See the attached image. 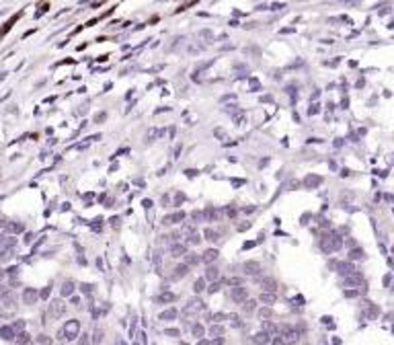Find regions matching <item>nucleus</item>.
Returning <instances> with one entry per match:
<instances>
[{
    "instance_id": "nucleus-1",
    "label": "nucleus",
    "mask_w": 394,
    "mask_h": 345,
    "mask_svg": "<svg viewBox=\"0 0 394 345\" xmlns=\"http://www.w3.org/2000/svg\"><path fill=\"white\" fill-rule=\"evenodd\" d=\"M341 245H343V241H341V236H339V234H328V232H326V234L320 236V251L326 253V255L339 251Z\"/></svg>"
},
{
    "instance_id": "nucleus-2",
    "label": "nucleus",
    "mask_w": 394,
    "mask_h": 345,
    "mask_svg": "<svg viewBox=\"0 0 394 345\" xmlns=\"http://www.w3.org/2000/svg\"><path fill=\"white\" fill-rule=\"evenodd\" d=\"M78 331H80V322L78 321H68L64 325V329L60 331V339H66V341H74L78 337Z\"/></svg>"
},
{
    "instance_id": "nucleus-3",
    "label": "nucleus",
    "mask_w": 394,
    "mask_h": 345,
    "mask_svg": "<svg viewBox=\"0 0 394 345\" xmlns=\"http://www.w3.org/2000/svg\"><path fill=\"white\" fill-rule=\"evenodd\" d=\"M246 296H248L246 288H240V286H234V288H232V292H230V298L234 300V302H238V304H242V302H244Z\"/></svg>"
},
{
    "instance_id": "nucleus-4",
    "label": "nucleus",
    "mask_w": 394,
    "mask_h": 345,
    "mask_svg": "<svg viewBox=\"0 0 394 345\" xmlns=\"http://www.w3.org/2000/svg\"><path fill=\"white\" fill-rule=\"evenodd\" d=\"M66 312V304H64L62 300H53L52 304H49V316L57 318V316H62Z\"/></svg>"
},
{
    "instance_id": "nucleus-5",
    "label": "nucleus",
    "mask_w": 394,
    "mask_h": 345,
    "mask_svg": "<svg viewBox=\"0 0 394 345\" xmlns=\"http://www.w3.org/2000/svg\"><path fill=\"white\" fill-rule=\"evenodd\" d=\"M320 183H322V177H320V175H308V177H304V181H302V185L306 187V189H316Z\"/></svg>"
},
{
    "instance_id": "nucleus-6",
    "label": "nucleus",
    "mask_w": 394,
    "mask_h": 345,
    "mask_svg": "<svg viewBox=\"0 0 394 345\" xmlns=\"http://www.w3.org/2000/svg\"><path fill=\"white\" fill-rule=\"evenodd\" d=\"M244 273L246 275H259V273H261V263H259V261H246L244 263Z\"/></svg>"
},
{
    "instance_id": "nucleus-7",
    "label": "nucleus",
    "mask_w": 394,
    "mask_h": 345,
    "mask_svg": "<svg viewBox=\"0 0 394 345\" xmlns=\"http://www.w3.org/2000/svg\"><path fill=\"white\" fill-rule=\"evenodd\" d=\"M333 269H337L341 275H351L353 273V265L351 263H331Z\"/></svg>"
},
{
    "instance_id": "nucleus-8",
    "label": "nucleus",
    "mask_w": 394,
    "mask_h": 345,
    "mask_svg": "<svg viewBox=\"0 0 394 345\" xmlns=\"http://www.w3.org/2000/svg\"><path fill=\"white\" fill-rule=\"evenodd\" d=\"M177 300V296L172 292H162L156 296V304H171V302H175Z\"/></svg>"
},
{
    "instance_id": "nucleus-9",
    "label": "nucleus",
    "mask_w": 394,
    "mask_h": 345,
    "mask_svg": "<svg viewBox=\"0 0 394 345\" xmlns=\"http://www.w3.org/2000/svg\"><path fill=\"white\" fill-rule=\"evenodd\" d=\"M39 298V294L35 292L33 288H27V290H25L23 292V302L25 304H35V300Z\"/></svg>"
},
{
    "instance_id": "nucleus-10",
    "label": "nucleus",
    "mask_w": 394,
    "mask_h": 345,
    "mask_svg": "<svg viewBox=\"0 0 394 345\" xmlns=\"http://www.w3.org/2000/svg\"><path fill=\"white\" fill-rule=\"evenodd\" d=\"M187 271H189V265L187 263H181L179 267H175V273L171 275V279H172V282H177V279H181V277L187 275Z\"/></svg>"
},
{
    "instance_id": "nucleus-11",
    "label": "nucleus",
    "mask_w": 394,
    "mask_h": 345,
    "mask_svg": "<svg viewBox=\"0 0 394 345\" xmlns=\"http://www.w3.org/2000/svg\"><path fill=\"white\" fill-rule=\"evenodd\" d=\"M205 279L207 282H218L220 279V269H218L216 265H210L205 269Z\"/></svg>"
},
{
    "instance_id": "nucleus-12",
    "label": "nucleus",
    "mask_w": 394,
    "mask_h": 345,
    "mask_svg": "<svg viewBox=\"0 0 394 345\" xmlns=\"http://www.w3.org/2000/svg\"><path fill=\"white\" fill-rule=\"evenodd\" d=\"M216 259H218V251H216V249H207L205 253L201 255V261H203L205 265H211Z\"/></svg>"
},
{
    "instance_id": "nucleus-13",
    "label": "nucleus",
    "mask_w": 394,
    "mask_h": 345,
    "mask_svg": "<svg viewBox=\"0 0 394 345\" xmlns=\"http://www.w3.org/2000/svg\"><path fill=\"white\" fill-rule=\"evenodd\" d=\"M185 251H187V249H185V245H179V242H171V255H172L175 259L183 257V255H185Z\"/></svg>"
},
{
    "instance_id": "nucleus-14",
    "label": "nucleus",
    "mask_w": 394,
    "mask_h": 345,
    "mask_svg": "<svg viewBox=\"0 0 394 345\" xmlns=\"http://www.w3.org/2000/svg\"><path fill=\"white\" fill-rule=\"evenodd\" d=\"M261 288H263V292H275L277 290V283L271 277H265V279H261Z\"/></svg>"
},
{
    "instance_id": "nucleus-15",
    "label": "nucleus",
    "mask_w": 394,
    "mask_h": 345,
    "mask_svg": "<svg viewBox=\"0 0 394 345\" xmlns=\"http://www.w3.org/2000/svg\"><path fill=\"white\" fill-rule=\"evenodd\" d=\"M0 337L4 341H12L17 335H15V327H2L0 329Z\"/></svg>"
},
{
    "instance_id": "nucleus-16",
    "label": "nucleus",
    "mask_w": 394,
    "mask_h": 345,
    "mask_svg": "<svg viewBox=\"0 0 394 345\" xmlns=\"http://www.w3.org/2000/svg\"><path fill=\"white\" fill-rule=\"evenodd\" d=\"M175 318H177V308H168L158 314V321H175Z\"/></svg>"
},
{
    "instance_id": "nucleus-17",
    "label": "nucleus",
    "mask_w": 394,
    "mask_h": 345,
    "mask_svg": "<svg viewBox=\"0 0 394 345\" xmlns=\"http://www.w3.org/2000/svg\"><path fill=\"white\" fill-rule=\"evenodd\" d=\"M203 216H205V222H216L220 218V212L214 207H207V210H203Z\"/></svg>"
},
{
    "instance_id": "nucleus-18",
    "label": "nucleus",
    "mask_w": 394,
    "mask_h": 345,
    "mask_svg": "<svg viewBox=\"0 0 394 345\" xmlns=\"http://www.w3.org/2000/svg\"><path fill=\"white\" fill-rule=\"evenodd\" d=\"M259 300H261V302H265L267 306H271L275 300H277V296H275V292H263L261 296H259Z\"/></svg>"
},
{
    "instance_id": "nucleus-19",
    "label": "nucleus",
    "mask_w": 394,
    "mask_h": 345,
    "mask_svg": "<svg viewBox=\"0 0 394 345\" xmlns=\"http://www.w3.org/2000/svg\"><path fill=\"white\" fill-rule=\"evenodd\" d=\"M252 341L255 343H271V335L265 331V333H257L255 337H252Z\"/></svg>"
},
{
    "instance_id": "nucleus-20",
    "label": "nucleus",
    "mask_w": 394,
    "mask_h": 345,
    "mask_svg": "<svg viewBox=\"0 0 394 345\" xmlns=\"http://www.w3.org/2000/svg\"><path fill=\"white\" fill-rule=\"evenodd\" d=\"M205 283H207L205 275H203V277H199V279H197V282L193 283V292H195V294H201L203 290H205Z\"/></svg>"
},
{
    "instance_id": "nucleus-21",
    "label": "nucleus",
    "mask_w": 394,
    "mask_h": 345,
    "mask_svg": "<svg viewBox=\"0 0 394 345\" xmlns=\"http://www.w3.org/2000/svg\"><path fill=\"white\" fill-rule=\"evenodd\" d=\"M255 308H257V302H255V300H244V302H242V310H244L246 314H252Z\"/></svg>"
},
{
    "instance_id": "nucleus-22",
    "label": "nucleus",
    "mask_w": 394,
    "mask_h": 345,
    "mask_svg": "<svg viewBox=\"0 0 394 345\" xmlns=\"http://www.w3.org/2000/svg\"><path fill=\"white\" fill-rule=\"evenodd\" d=\"M72 294H74V282H64L62 296H72Z\"/></svg>"
},
{
    "instance_id": "nucleus-23",
    "label": "nucleus",
    "mask_w": 394,
    "mask_h": 345,
    "mask_svg": "<svg viewBox=\"0 0 394 345\" xmlns=\"http://www.w3.org/2000/svg\"><path fill=\"white\" fill-rule=\"evenodd\" d=\"M199 261H201V257H197V255H195V253H189L187 257H185V263H187L189 267H193V265H197V263H199Z\"/></svg>"
},
{
    "instance_id": "nucleus-24",
    "label": "nucleus",
    "mask_w": 394,
    "mask_h": 345,
    "mask_svg": "<svg viewBox=\"0 0 394 345\" xmlns=\"http://www.w3.org/2000/svg\"><path fill=\"white\" fill-rule=\"evenodd\" d=\"M203 236H205V241H211V242H216V241H220V234H218L216 230H210V228H207V230H205V234H203Z\"/></svg>"
},
{
    "instance_id": "nucleus-25",
    "label": "nucleus",
    "mask_w": 394,
    "mask_h": 345,
    "mask_svg": "<svg viewBox=\"0 0 394 345\" xmlns=\"http://www.w3.org/2000/svg\"><path fill=\"white\" fill-rule=\"evenodd\" d=\"M210 335H211V337H222V335H224V327H220V325H214V327H211V331H210Z\"/></svg>"
},
{
    "instance_id": "nucleus-26",
    "label": "nucleus",
    "mask_w": 394,
    "mask_h": 345,
    "mask_svg": "<svg viewBox=\"0 0 394 345\" xmlns=\"http://www.w3.org/2000/svg\"><path fill=\"white\" fill-rule=\"evenodd\" d=\"M191 333H193L195 337H199V335H203V325H199V322H195L193 327H191Z\"/></svg>"
},
{
    "instance_id": "nucleus-27",
    "label": "nucleus",
    "mask_w": 394,
    "mask_h": 345,
    "mask_svg": "<svg viewBox=\"0 0 394 345\" xmlns=\"http://www.w3.org/2000/svg\"><path fill=\"white\" fill-rule=\"evenodd\" d=\"M210 318H211L214 322H222V321H226V318H228V314H224V312H216V314H211Z\"/></svg>"
},
{
    "instance_id": "nucleus-28",
    "label": "nucleus",
    "mask_w": 394,
    "mask_h": 345,
    "mask_svg": "<svg viewBox=\"0 0 394 345\" xmlns=\"http://www.w3.org/2000/svg\"><path fill=\"white\" fill-rule=\"evenodd\" d=\"M15 341H17V343H29V341H31V337H29L27 333H19L17 337H15Z\"/></svg>"
},
{
    "instance_id": "nucleus-29",
    "label": "nucleus",
    "mask_w": 394,
    "mask_h": 345,
    "mask_svg": "<svg viewBox=\"0 0 394 345\" xmlns=\"http://www.w3.org/2000/svg\"><path fill=\"white\" fill-rule=\"evenodd\" d=\"M191 218H193L195 224H199V222H203V220H205V216H203V212H193V214H191Z\"/></svg>"
},
{
    "instance_id": "nucleus-30",
    "label": "nucleus",
    "mask_w": 394,
    "mask_h": 345,
    "mask_svg": "<svg viewBox=\"0 0 394 345\" xmlns=\"http://www.w3.org/2000/svg\"><path fill=\"white\" fill-rule=\"evenodd\" d=\"M164 134V130H150L148 132V140H154V138H160Z\"/></svg>"
},
{
    "instance_id": "nucleus-31",
    "label": "nucleus",
    "mask_w": 394,
    "mask_h": 345,
    "mask_svg": "<svg viewBox=\"0 0 394 345\" xmlns=\"http://www.w3.org/2000/svg\"><path fill=\"white\" fill-rule=\"evenodd\" d=\"M181 220H185V212H175L172 214V224H177V222H181Z\"/></svg>"
},
{
    "instance_id": "nucleus-32",
    "label": "nucleus",
    "mask_w": 394,
    "mask_h": 345,
    "mask_svg": "<svg viewBox=\"0 0 394 345\" xmlns=\"http://www.w3.org/2000/svg\"><path fill=\"white\" fill-rule=\"evenodd\" d=\"M286 92H287V95H290V97H291V101H296V99H298L296 86H287V88H286Z\"/></svg>"
},
{
    "instance_id": "nucleus-33",
    "label": "nucleus",
    "mask_w": 394,
    "mask_h": 345,
    "mask_svg": "<svg viewBox=\"0 0 394 345\" xmlns=\"http://www.w3.org/2000/svg\"><path fill=\"white\" fill-rule=\"evenodd\" d=\"M230 318H232V327H242V318L236 314H230Z\"/></svg>"
},
{
    "instance_id": "nucleus-34",
    "label": "nucleus",
    "mask_w": 394,
    "mask_h": 345,
    "mask_svg": "<svg viewBox=\"0 0 394 345\" xmlns=\"http://www.w3.org/2000/svg\"><path fill=\"white\" fill-rule=\"evenodd\" d=\"M349 255H351V259H363V251H359V249H355V251L351 249V253H349Z\"/></svg>"
},
{
    "instance_id": "nucleus-35",
    "label": "nucleus",
    "mask_w": 394,
    "mask_h": 345,
    "mask_svg": "<svg viewBox=\"0 0 394 345\" xmlns=\"http://www.w3.org/2000/svg\"><path fill=\"white\" fill-rule=\"evenodd\" d=\"M218 290H220V282H211V286L207 288V292H210V294H216Z\"/></svg>"
},
{
    "instance_id": "nucleus-36",
    "label": "nucleus",
    "mask_w": 394,
    "mask_h": 345,
    "mask_svg": "<svg viewBox=\"0 0 394 345\" xmlns=\"http://www.w3.org/2000/svg\"><path fill=\"white\" fill-rule=\"evenodd\" d=\"M92 288H95L92 283H82V286H80V290H82L84 294H91V292H92Z\"/></svg>"
},
{
    "instance_id": "nucleus-37",
    "label": "nucleus",
    "mask_w": 394,
    "mask_h": 345,
    "mask_svg": "<svg viewBox=\"0 0 394 345\" xmlns=\"http://www.w3.org/2000/svg\"><path fill=\"white\" fill-rule=\"evenodd\" d=\"M199 241H201L199 236L195 234V232H191V238H189V242H191V245H199Z\"/></svg>"
},
{
    "instance_id": "nucleus-38",
    "label": "nucleus",
    "mask_w": 394,
    "mask_h": 345,
    "mask_svg": "<svg viewBox=\"0 0 394 345\" xmlns=\"http://www.w3.org/2000/svg\"><path fill=\"white\" fill-rule=\"evenodd\" d=\"M107 119V113H99L97 117H95V123H101V121H105Z\"/></svg>"
},
{
    "instance_id": "nucleus-39",
    "label": "nucleus",
    "mask_w": 394,
    "mask_h": 345,
    "mask_svg": "<svg viewBox=\"0 0 394 345\" xmlns=\"http://www.w3.org/2000/svg\"><path fill=\"white\" fill-rule=\"evenodd\" d=\"M318 107H320V105H318V103H314V105H312V107L308 109V113H310V115H316V113H318Z\"/></svg>"
},
{
    "instance_id": "nucleus-40",
    "label": "nucleus",
    "mask_w": 394,
    "mask_h": 345,
    "mask_svg": "<svg viewBox=\"0 0 394 345\" xmlns=\"http://www.w3.org/2000/svg\"><path fill=\"white\" fill-rule=\"evenodd\" d=\"M166 335L168 337H179V331L177 329H166Z\"/></svg>"
},
{
    "instance_id": "nucleus-41",
    "label": "nucleus",
    "mask_w": 394,
    "mask_h": 345,
    "mask_svg": "<svg viewBox=\"0 0 394 345\" xmlns=\"http://www.w3.org/2000/svg\"><path fill=\"white\" fill-rule=\"evenodd\" d=\"M226 214L230 218H236V207H226Z\"/></svg>"
},
{
    "instance_id": "nucleus-42",
    "label": "nucleus",
    "mask_w": 394,
    "mask_h": 345,
    "mask_svg": "<svg viewBox=\"0 0 394 345\" xmlns=\"http://www.w3.org/2000/svg\"><path fill=\"white\" fill-rule=\"evenodd\" d=\"M259 314H261V318H269V314H271V310H269V308H263L261 312H259Z\"/></svg>"
},
{
    "instance_id": "nucleus-43",
    "label": "nucleus",
    "mask_w": 394,
    "mask_h": 345,
    "mask_svg": "<svg viewBox=\"0 0 394 345\" xmlns=\"http://www.w3.org/2000/svg\"><path fill=\"white\" fill-rule=\"evenodd\" d=\"M263 103H273V97H269V95H265V97H261Z\"/></svg>"
},
{
    "instance_id": "nucleus-44",
    "label": "nucleus",
    "mask_w": 394,
    "mask_h": 345,
    "mask_svg": "<svg viewBox=\"0 0 394 345\" xmlns=\"http://www.w3.org/2000/svg\"><path fill=\"white\" fill-rule=\"evenodd\" d=\"M185 172H187V177H195V175H197V171H195V168H187Z\"/></svg>"
},
{
    "instance_id": "nucleus-45",
    "label": "nucleus",
    "mask_w": 394,
    "mask_h": 345,
    "mask_svg": "<svg viewBox=\"0 0 394 345\" xmlns=\"http://www.w3.org/2000/svg\"><path fill=\"white\" fill-rule=\"evenodd\" d=\"M142 206L146 207V210H150V207H152V201H150V199H144V201H142Z\"/></svg>"
},
{
    "instance_id": "nucleus-46",
    "label": "nucleus",
    "mask_w": 394,
    "mask_h": 345,
    "mask_svg": "<svg viewBox=\"0 0 394 345\" xmlns=\"http://www.w3.org/2000/svg\"><path fill=\"white\" fill-rule=\"evenodd\" d=\"M294 302H296L298 306H300V304H304V296H296V298H294Z\"/></svg>"
},
{
    "instance_id": "nucleus-47",
    "label": "nucleus",
    "mask_w": 394,
    "mask_h": 345,
    "mask_svg": "<svg viewBox=\"0 0 394 345\" xmlns=\"http://www.w3.org/2000/svg\"><path fill=\"white\" fill-rule=\"evenodd\" d=\"M248 228H251V224H248V222H244V224H240V226H238V230H240V232H242V230H248Z\"/></svg>"
},
{
    "instance_id": "nucleus-48",
    "label": "nucleus",
    "mask_w": 394,
    "mask_h": 345,
    "mask_svg": "<svg viewBox=\"0 0 394 345\" xmlns=\"http://www.w3.org/2000/svg\"><path fill=\"white\" fill-rule=\"evenodd\" d=\"M144 337H146L144 333H138V343H146V339H144Z\"/></svg>"
},
{
    "instance_id": "nucleus-49",
    "label": "nucleus",
    "mask_w": 394,
    "mask_h": 345,
    "mask_svg": "<svg viewBox=\"0 0 394 345\" xmlns=\"http://www.w3.org/2000/svg\"><path fill=\"white\" fill-rule=\"evenodd\" d=\"M232 185H234V187H240V185H244V181H242V179H240V181H238V179H234Z\"/></svg>"
},
{
    "instance_id": "nucleus-50",
    "label": "nucleus",
    "mask_w": 394,
    "mask_h": 345,
    "mask_svg": "<svg viewBox=\"0 0 394 345\" xmlns=\"http://www.w3.org/2000/svg\"><path fill=\"white\" fill-rule=\"evenodd\" d=\"M111 226L117 228V226H119V218H111Z\"/></svg>"
},
{
    "instance_id": "nucleus-51",
    "label": "nucleus",
    "mask_w": 394,
    "mask_h": 345,
    "mask_svg": "<svg viewBox=\"0 0 394 345\" xmlns=\"http://www.w3.org/2000/svg\"><path fill=\"white\" fill-rule=\"evenodd\" d=\"M255 245H257L255 241H248V242H244V249H251V247H255Z\"/></svg>"
},
{
    "instance_id": "nucleus-52",
    "label": "nucleus",
    "mask_w": 394,
    "mask_h": 345,
    "mask_svg": "<svg viewBox=\"0 0 394 345\" xmlns=\"http://www.w3.org/2000/svg\"><path fill=\"white\" fill-rule=\"evenodd\" d=\"M88 341H91V339H88V335H82V339H80V343H88Z\"/></svg>"
},
{
    "instance_id": "nucleus-53",
    "label": "nucleus",
    "mask_w": 394,
    "mask_h": 345,
    "mask_svg": "<svg viewBox=\"0 0 394 345\" xmlns=\"http://www.w3.org/2000/svg\"><path fill=\"white\" fill-rule=\"evenodd\" d=\"M216 136L218 138H224V130H216Z\"/></svg>"
},
{
    "instance_id": "nucleus-54",
    "label": "nucleus",
    "mask_w": 394,
    "mask_h": 345,
    "mask_svg": "<svg viewBox=\"0 0 394 345\" xmlns=\"http://www.w3.org/2000/svg\"><path fill=\"white\" fill-rule=\"evenodd\" d=\"M2 277H4V271H2V269H0V279H2Z\"/></svg>"
}]
</instances>
